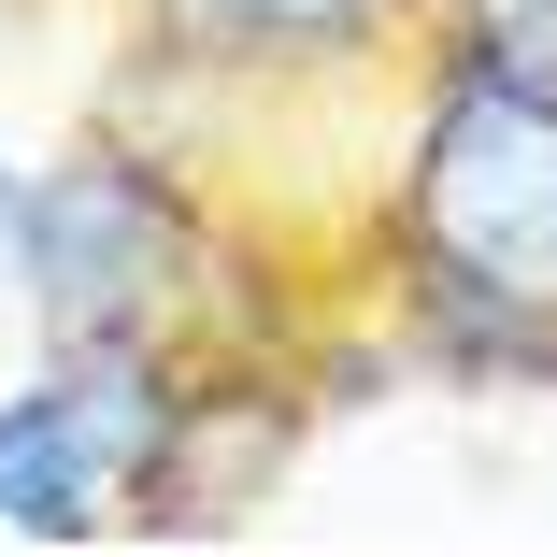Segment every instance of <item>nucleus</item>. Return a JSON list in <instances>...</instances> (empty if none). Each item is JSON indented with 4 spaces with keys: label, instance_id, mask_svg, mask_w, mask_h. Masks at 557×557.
<instances>
[{
    "label": "nucleus",
    "instance_id": "f257e3e1",
    "mask_svg": "<svg viewBox=\"0 0 557 557\" xmlns=\"http://www.w3.org/2000/svg\"><path fill=\"white\" fill-rule=\"evenodd\" d=\"M244 258V230L214 214L144 129L100 115L72 158L29 172L15 230H0V272H15L44 344H186V358H244L230 329H200V272Z\"/></svg>",
    "mask_w": 557,
    "mask_h": 557
},
{
    "label": "nucleus",
    "instance_id": "f03ea898",
    "mask_svg": "<svg viewBox=\"0 0 557 557\" xmlns=\"http://www.w3.org/2000/svg\"><path fill=\"white\" fill-rule=\"evenodd\" d=\"M115 44H129L115 100L186 86V115H115L158 158H200L244 115H344V100L400 115L414 72L443 58L429 0H115Z\"/></svg>",
    "mask_w": 557,
    "mask_h": 557
},
{
    "label": "nucleus",
    "instance_id": "7ed1b4c3",
    "mask_svg": "<svg viewBox=\"0 0 557 557\" xmlns=\"http://www.w3.org/2000/svg\"><path fill=\"white\" fill-rule=\"evenodd\" d=\"M429 29L486 58H557V0H429Z\"/></svg>",
    "mask_w": 557,
    "mask_h": 557
},
{
    "label": "nucleus",
    "instance_id": "20e7f679",
    "mask_svg": "<svg viewBox=\"0 0 557 557\" xmlns=\"http://www.w3.org/2000/svg\"><path fill=\"white\" fill-rule=\"evenodd\" d=\"M15 200H29V158H0V230H15Z\"/></svg>",
    "mask_w": 557,
    "mask_h": 557
}]
</instances>
